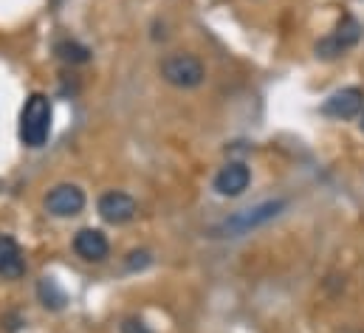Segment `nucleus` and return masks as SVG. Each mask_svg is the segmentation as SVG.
I'll use <instances>...</instances> for the list:
<instances>
[{"instance_id": "obj_10", "label": "nucleus", "mask_w": 364, "mask_h": 333, "mask_svg": "<svg viewBox=\"0 0 364 333\" xmlns=\"http://www.w3.org/2000/svg\"><path fill=\"white\" fill-rule=\"evenodd\" d=\"M23 271H26V260H23V251L17 246V240L9 235H0V277L3 280H20Z\"/></svg>"}, {"instance_id": "obj_9", "label": "nucleus", "mask_w": 364, "mask_h": 333, "mask_svg": "<svg viewBox=\"0 0 364 333\" xmlns=\"http://www.w3.org/2000/svg\"><path fill=\"white\" fill-rule=\"evenodd\" d=\"M74 251L88 263H102L110 251V243L99 229H80L74 238Z\"/></svg>"}, {"instance_id": "obj_5", "label": "nucleus", "mask_w": 364, "mask_h": 333, "mask_svg": "<svg viewBox=\"0 0 364 333\" xmlns=\"http://www.w3.org/2000/svg\"><path fill=\"white\" fill-rule=\"evenodd\" d=\"M46 209L54 218H74L85 209V192L77 184H57L46 195Z\"/></svg>"}, {"instance_id": "obj_13", "label": "nucleus", "mask_w": 364, "mask_h": 333, "mask_svg": "<svg viewBox=\"0 0 364 333\" xmlns=\"http://www.w3.org/2000/svg\"><path fill=\"white\" fill-rule=\"evenodd\" d=\"M124 265H127V271H139V268H147V265H150V251H130Z\"/></svg>"}, {"instance_id": "obj_4", "label": "nucleus", "mask_w": 364, "mask_h": 333, "mask_svg": "<svg viewBox=\"0 0 364 333\" xmlns=\"http://www.w3.org/2000/svg\"><path fill=\"white\" fill-rule=\"evenodd\" d=\"M359 37H362V26H359L356 17L348 14V17H342V23L336 26V31H333L331 37H325V40L316 43V57L333 60V57L345 54L348 48H353V46L359 43Z\"/></svg>"}, {"instance_id": "obj_3", "label": "nucleus", "mask_w": 364, "mask_h": 333, "mask_svg": "<svg viewBox=\"0 0 364 333\" xmlns=\"http://www.w3.org/2000/svg\"><path fill=\"white\" fill-rule=\"evenodd\" d=\"M161 77L176 88H198L206 77V68L195 54H181L178 51V54H170L161 63Z\"/></svg>"}, {"instance_id": "obj_7", "label": "nucleus", "mask_w": 364, "mask_h": 333, "mask_svg": "<svg viewBox=\"0 0 364 333\" xmlns=\"http://www.w3.org/2000/svg\"><path fill=\"white\" fill-rule=\"evenodd\" d=\"M362 107H364L362 88H342V90H336L333 96L325 99L322 113L331 116V119H353V116L362 113Z\"/></svg>"}, {"instance_id": "obj_6", "label": "nucleus", "mask_w": 364, "mask_h": 333, "mask_svg": "<svg viewBox=\"0 0 364 333\" xmlns=\"http://www.w3.org/2000/svg\"><path fill=\"white\" fill-rule=\"evenodd\" d=\"M136 212H139V206H136V201L127 192L113 189V192H105L99 198V215H102V221H107L113 226L130 223L136 218Z\"/></svg>"}, {"instance_id": "obj_2", "label": "nucleus", "mask_w": 364, "mask_h": 333, "mask_svg": "<svg viewBox=\"0 0 364 333\" xmlns=\"http://www.w3.org/2000/svg\"><path fill=\"white\" fill-rule=\"evenodd\" d=\"M282 206H285L282 201H266V204H260V206L243 209V212L226 218V221L215 229V238H240V235H246V232H252V229H257V226L269 223L272 218H277V215L282 212Z\"/></svg>"}, {"instance_id": "obj_1", "label": "nucleus", "mask_w": 364, "mask_h": 333, "mask_svg": "<svg viewBox=\"0 0 364 333\" xmlns=\"http://www.w3.org/2000/svg\"><path fill=\"white\" fill-rule=\"evenodd\" d=\"M51 133V102L46 93H31L20 110V142L26 147H43Z\"/></svg>"}, {"instance_id": "obj_14", "label": "nucleus", "mask_w": 364, "mask_h": 333, "mask_svg": "<svg viewBox=\"0 0 364 333\" xmlns=\"http://www.w3.org/2000/svg\"><path fill=\"white\" fill-rule=\"evenodd\" d=\"M122 333H153L141 319H124L122 322Z\"/></svg>"}, {"instance_id": "obj_12", "label": "nucleus", "mask_w": 364, "mask_h": 333, "mask_svg": "<svg viewBox=\"0 0 364 333\" xmlns=\"http://www.w3.org/2000/svg\"><path fill=\"white\" fill-rule=\"evenodd\" d=\"M37 294H40V300H43L46 308H63V305H65V291H63L51 277H46V280L37 285Z\"/></svg>"}, {"instance_id": "obj_15", "label": "nucleus", "mask_w": 364, "mask_h": 333, "mask_svg": "<svg viewBox=\"0 0 364 333\" xmlns=\"http://www.w3.org/2000/svg\"><path fill=\"white\" fill-rule=\"evenodd\" d=\"M362 130H364V113H362Z\"/></svg>"}, {"instance_id": "obj_8", "label": "nucleus", "mask_w": 364, "mask_h": 333, "mask_svg": "<svg viewBox=\"0 0 364 333\" xmlns=\"http://www.w3.org/2000/svg\"><path fill=\"white\" fill-rule=\"evenodd\" d=\"M249 181H252V172L249 166L240 164V162H229L218 175H215V192L223 195V198H237L249 189Z\"/></svg>"}, {"instance_id": "obj_11", "label": "nucleus", "mask_w": 364, "mask_h": 333, "mask_svg": "<svg viewBox=\"0 0 364 333\" xmlns=\"http://www.w3.org/2000/svg\"><path fill=\"white\" fill-rule=\"evenodd\" d=\"M57 57L68 65H82L91 60V51L77 40H63V43H57Z\"/></svg>"}]
</instances>
